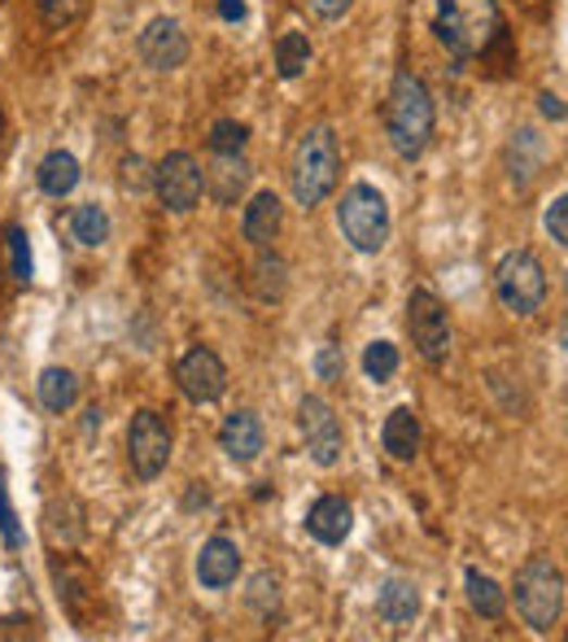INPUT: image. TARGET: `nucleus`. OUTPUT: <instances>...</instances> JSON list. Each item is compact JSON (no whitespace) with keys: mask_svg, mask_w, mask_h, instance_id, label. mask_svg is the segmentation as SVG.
Returning a JSON list of instances; mask_svg holds the SVG:
<instances>
[{"mask_svg":"<svg viewBox=\"0 0 568 642\" xmlns=\"http://www.w3.org/2000/svg\"><path fill=\"white\" fill-rule=\"evenodd\" d=\"M437 127V110H433V92L416 71H398L390 84V101H385V136L394 145V153L403 162H416Z\"/></svg>","mask_w":568,"mask_h":642,"instance_id":"f257e3e1","label":"nucleus"},{"mask_svg":"<svg viewBox=\"0 0 568 642\" xmlns=\"http://www.w3.org/2000/svg\"><path fill=\"white\" fill-rule=\"evenodd\" d=\"M433 32H437V40H442V49L450 58H459V62L485 58L490 45L503 32L498 0H437Z\"/></svg>","mask_w":568,"mask_h":642,"instance_id":"f03ea898","label":"nucleus"},{"mask_svg":"<svg viewBox=\"0 0 568 642\" xmlns=\"http://www.w3.org/2000/svg\"><path fill=\"white\" fill-rule=\"evenodd\" d=\"M337 175H342V149H337V136L333 127H307L294 145V158H289V188H294V201L302 210H316L329 201V193L337 188Z\"/></svg>","mask_w":568,"mask_h":642,"instance_id":"7ed1b4c3","label":"nucleus"},{"mask_svg":"<svg viewBox=\"0 0 568 642\" xmlns=\"http://www.w3.org/2000/svg\"><path fill=\"white\" fill-rule=\"evenodd\" d=\"M516 612L533 633H551L564 616V572L551 555H529L516 572Z\"/></svg>","mask_w":568,"mask_h":642,"instance_id":"20e7f679","label":"nucleus"},{"mask_svg":"<svg viewBox=\"0 0 568 642\" xmlns=\"http://www.w3.org/2000/svg\"><path fill=\"white\" fill-rule=\"evenodd\" d=\"M337 227L359 254H381L390 240V201L381 197L376 184H350L342 206H337Z\"/></svg>","mask_w":568,"mask_h":642,"instance_id":"39448f33","label":"nucleus"},{"mask_svg":"<svg viewBox=\"0 0 568 642\" xmlns=\"http://www.w3.org/2000/svg\"><path fill=\"white\" fill-rule=\"evenodd\" d=\"M494 293L511 314H538L546 301V271H542L538 254L511 249L494 271Z\"/></svg>","mask_w":568,"mask_h":642,"instance_id":"423d86ee","label":"nucleus"},{"mask_svg":"<svg viewBox=\"0 0 568 642\" xmlns=\"http://www.w3.org/2000/svg\"><path fill=\"white\" fill-rule=\"evenodd\" d=\"M407 333H411V346L424 363H446L450 355V319H446V306L437 293L429 288H416L407 297Z\"/></svg>","mask_w":568,"mask_h":642,"instance_id":"0eeeda50","label":"nucleus"},{"mask_svg":"<svg viewBox=\"0 0 568 642\" xmlns=\"http://www.w3.org/2000/svg\"><path fill=\"white\" fill-rule=\"evenodd\" d=\"M153 193H158V201H162L171 214L197 210V201H201V193H206V171H201V162H197L188 149L166 153V158L153 166Z\"/></svg>","mask_w":568,"mask_h":642,"instance_id":"6e6552de","label":"nucleus"},{"mask_svg":"<svg viewBox=\"0 0 568 642\" xmlns=\"http://www.w3.org/2000/svg\"><path fill=\"white\" fill-rule=\"evenodd\" d=\"M127 464L136 481H158L171 464V429L158 411H136L127 424Z\"/></svg>","mask_w":568,"mask_h":642,"instance_id":"1a4fd4ad","label":"nucleus"},{"mask_svg":"<svg viewBox=\"0 0 568 642\" xmlns=\"http://www.w3.org/2000/svg\"><path fill=\"white\" fill-rule=\"evenodd\" d=\"M298 429H302V442H307V455L320 464V468H337L342 464V450H346V433H342V420L337 411L324 403V398H302L298 407Z\"/></svg>","mask_w":568,"mask_h":642,"instance_id":"9d476101","label":"nucleus"},{"mask_svg":"<svg viewBox=\"0 0 568 642\" xmlns=\"http://www.w3.org/2000/svg\"><path fill=\"white\" fill-rule=\"evenodd\" d=\"M175 385H180V394L188 403L206 407V403H219L227 394V368H223V359L210 346H193L175 363Z\"/></svg>","mask_w":568,"mask_h":642,"instance_id":"9b49d317","label":"nucleus"},{"mask_svg":"<svg viewBox=\"0 0 568 642\" xmlns=\"http://www.w3.org/2000/svg\"><path fill=\"white\" fill-rule=\"evenodd\" d=\"M136 53H140V62H145L149 71L171 75V71H180V66L188 62V36H184V27H180L175 18H153V23L136 36Z\"/></svg>","mask_w":568,"mask_h":642,"instance_id":"f8f14e48","label":"nucleus"},{"mask_svg":"<svg viewBox=\"0 0 568 642\" xmlns=\"http://www.w3.org/2000/svg\"><path fill=\"white\" fill-rule=\"evenodd\" d=\"M267 446V429L254 411H232L219 429V450L232 459V464H254Z\"/></svg>","mask_w":568,"mask_h":642,"instance_id":"ddd939ff","label":"nucleus"},{"mask_svg":"<svg viewBox=\"0 0 568 642\" xmlns=\"http://www.w3.org/2000/svg\"><path fill=\"white\" fill-rule=\"evenodd\" d=\"M240 572V546L227 533H214L210 542H201L197 551V581L206 590H227Z\"/></svg>","mask_w":568,"mask_h":642,"instance_id":"4468645a","label":"nucleus"},{"mask_svg":"<svg viewBox=\"0 0 568 642\" xmlns=\"http://www.w3.org/2000/svg\"><path fill=\"white\" fill-rule=\"evenodd\" d=\"M350 529H355V507H350L342 494H324V498L311 503V511H307V533H311L316 542L342 546V542L350 538Z\"/></svg>","mask_w":568,"mask_h":642,"instance_id":"2eb2a0df","label":"nucleus"},{"mask_svg":"<svg viewBox=\"0 0 568 642\" xmlns=\"http://www.w3.org/2000/svg\"><path fill=\"white\" fill-rule=\"evenodd\" d=\"M280 227H284V206H280V197H275L271 188H267V193H254L249 206H245V214H240L245 240L258 245V249H267V245L280 236Z\"/></svg>","mask_w":568,"mask_h":642,"instance_id":"dca6fc26","label":"nucleus"},{"mask_svg":"<svg viewBox=\"0 0 568 642\" xmlns=\"http://www.w3.org/2000/svg\"><path fill=\"white\" fill-rule=\"evenodd\" d=\"M201 171H206V193H210L219 206H236V197H240L245 184H249V162H245V153H214V162L201 166Z\"/></svg>","mask_w":568,"mask_h":642,"instance_id":"f3484780","label":"nucleus"},{"mask_svg":"<svg viewBox=\"0 0 568 642\" xmlns=\"http://www.w3.org/2000/svg\"><path fill=\"white\" fill-rule=\"evenodd\" d=\"M381 446L390 450V459L398 464H411L420 455V416L411 407H394L385 416V429H381Z\"/></svg>","mask_w":568,"mask_h":642,"instance_id":"a211bd4d","label":"nucleus"},{"mask_svg":"<svg viewBox=\"0 0 568 642\" xmlns=\"http://www.w3.org/2000/svg\"><path fill=\"white\" fill-rule=\"evenodd\" d=\"M376 612H381L385 625H411L420 616V590H416V581L390 577L381 585V594H376Z\"/></svg>","mask_w":568,"mask_h":642,"instance_id":"6ab92c4d","label":"nucleus"},{"mask_svg":"<svg viewBox=\"0 0 568 642\" xmlns=\"http://www.w3.org/2000/svg\"><path fill=\"white\" fill-rule=\"evenodd\" d=\"M36 180H40V193H49V197H71V193L79 188L84 171H79V158H75V153H66V149H53V153L40 162Z\"/></svg>","mask_w":568,"mask_h":642,"instance_id":"aec40b11","label":"nucleus"},{"mask_svg":"<svg viewBox=\"0 0 568 642\" xmlns=\"http://www.w3.org/2000/svg\"><path fill=\"white\" fill-rule=\"evenodd\" d=\"M36 394H40V407L49 416H66L79 398V376L71 368H45L40 381H36Z\"/></svg>","mask_w":568,"mask_h":642,"instance_id":"412c9836","label":"nucleus"},{"mask_svg":"<svg viewBox=\"0 0 568 642\" xmlns=\"http://www.w3.org/2000/svg\"><path fill=\"white\" fill-rule=\"evenodd\" d=\"M464 590H468V603H472V612H477V616L498 620V616L507 612V590H503L490 572L468 568V572H464Z\"/></svg>","mask_w":568,"mask_h":642,"instance_id":"4be33fe9","label":"nucleus"},{"mask_svg":"<svg viewBox=\"0 0 568 642\" xmlns=\"http://www.w3.org/2000/svg\"><path fill=\"white\" fill-rule=\"evenodd\" d=\"M71 236L84 249H101L110 240V214H106V206H97V201L75 206L71 210Z\"/></svg>","mask_w":568,"mask_h":642,"instance_id":"5701e85b","label":"nucleus"},{"mask_svg":"<svg viewBox=\"0 0 568 642\" xmlns=\"http://www.w3.org/2000/svg\"><path fill=\"white\" fill-rule=\"evenodd\" d=\"M311 58H316V49H311L307 32H284V36L275 40V75H280V79H298V75H307Z\"/></svg>","mask_w":568,"mask_h":642,"instance_id":"b1692460","label":"nucleus"},{"mask_svg":"<svg viewBox=\"0 0 568 642\" xmlns=\"http://www.w3.org/2000/svg\"><path fill=\"white\" fill-rule=\"evenodd\" d=\"M284 284H289V275H284V262L275 254H262L254 262V297L258 301H280L284 297Z\"/></svg>","mask_w":568,"mask_h":642,"instance_id":"393cba45","label":"nucleus"},{"mask_svg":"<svg viewBox=\"0 0 568 642\" xmlns=\"http://www.w3.org/2000/svg\"><path fill=\"white\" fill-rule=\"evenodd\" d=\"M398 346L394 342H372L368 350H363V372H368V381L372 385H390L394 376H398Z\"/></svg>","mask_w":568,"mask_h":642,"instance_id":"a878e982","label":"nucleus"},{"mask_svg":"<svg viewBox=\"0 0 568 642\" xmlns=\"http://www.w3.org/2000/svg\"><path fill=\"white\" fill-rule=\"evenodd\" d=\"M5 245H10V271L18 284H27L36 275V262H32V245H27V227L23 223H10L5 227Z\"/></svg>","mask_w":568,"mask_h":642,"instance_id":"bb28decb","label":"nucleus"},{"mask_svg":"<svg viewBox=\"0 0 568 642\" xmlns=\"http://www.w3.org/2000/svg\"><path fill=\"white\" fill-rule=\"evenodd\" d=\"M245 140H249V127L236 123V119H219L210 127V153H245Z\"/></svg>","mask_w":568,"mask_h":642,"instance_id":"cd10ccee","label":"nucleus"},{"mask_svg":"<svg viewBox=\"0 0 568 642\" xmlns=\"http://www.w3.org/2000/svg\"><path fill=\"white\" fill-rule=\"evenodd\" d=\"M119 184H123V193H149V188H153L149 162H145L140 153H127V158L119 162Z\"/></svg>","mask_w":568,"mask_h":642,"instance_id":"c85d7f7f","label":"nucleus"},{"mask_svg":"<svg viewBox=\"0 0 568 642\" xmlns=\"http://www.w3.org/2000/svg\"><path fill=\"white\" fill-rule=\"evenodd\" d=\"M249 607H258L262 616H271L275 612V603H280V581L271 577V572H254V581H249Z\"/></svg>","mask_w":568,"mask_h":642,"instance_id":"c756f323","label":"nucleus"},{"mask_svg":"<svg viewBox=\"0 0 568 642\" xmlns=\"http://www.w3.org/2000/svg\"><path fill=\"white\" fill-rule=\"evenodd\" d=\"M0 538H5L10 551L23 546V529H18V511L10 503V485H5V472H0Z\"/></svg>","mask_w":568,"mask_h":642,"instance_id":"7c9ffc66","label":"nucleus"},{"mask_svg":"<svg viewBox=\"0 0 568 642\" xmlns=\"http://www.w3.org/2000/svg\"><path fill=\"white\" fill-rule=\"evenodd\" d=\"M36 5H40V18H45V27L62 32V27H71V23L79 18L84 0H36Z\"/></svg>","mask_w":568,"mask_h":642,"instance_id":"2f4dec72","label":"nucleus"},{"mask_svg":"<svg viewBox=\"0 0 568 642\" xmlns=\"http://www.w3.org/2000/svg\"><path fill=\"white\" fill-rule=\"evenodd\" d=\"M542 223H546V236L564 249V245H568V197H564V193L546 206V219H542Z\"/></svg>","mask_w":568,"mask_h":642,"instance_id":"473e14b6","label":"nucleus"},{"mask_svg":"<svg viewBox=\"0 0 568 642\" xmlns=\"http://www.w3.org/2000/svg\"><path fill=\"white\" fill-rule=\"evenodd\" d=\"M342 372H346L342 346H320V355H316V376L333 385V381H342Z\"/></svg>","mask_w":568,"mask_h":642,"instance_id":"72a5a7b5","label":"nucleus"},{"mask_svg":"<svg viewBox=\"0 0 568 642\" xmlns=\"http://www.w3.org/2000/svg\"><path fill=\"white\" fill-rule=\"evenodd\" d=\"M307 5H311V14H316V18L337 23V18H346V14H350L355 0H307Z\"/></svg>","mask_w":568,"mask_h":642,"instance_id":"f704fd0d","label":"nucleus"},{"mask_svg":"<svg viewBox=\"0 0 568 642\" xmlns=\"http://www.w3.org/2000/svg\"><path fill=\"white\" fill-rule=\"evenodd\" d=\"M538 110H542V119H551V123H564V101H559L555 92H542V97H538Z\"/></svg>","mask_w":568,"mask_h":642,"instance_id":"c9c22d12","label":"nucleus"},{"mask_svg":"<svg viewBox=\"0 0 568 642\" xmlns=\"http://www.w3.org/2000/svg\"><path fill=\"white\" fill-rule=\"evenodd\" d=\"M219 18L223 23H240L245 18V0H219Z\"/></svg>","mask_w":568,"mask_h":642,"instance_id":"e433bc0d","label":"nucleus"},{"mask_svg":"<svg viewBox=\"0 0 568 642\" xmlns=\"http://www.w3.org/2000/svg\"><path fill=\"white\" fill-rule=\"evenodd\" d=\"M101 429V407H88L84 411V433H97Z\"/></svg>","mask_w":568,"mask_h":642,"instance_id":"4c0bfd02","label":"nucleus"}]
</instances>
